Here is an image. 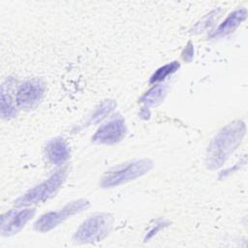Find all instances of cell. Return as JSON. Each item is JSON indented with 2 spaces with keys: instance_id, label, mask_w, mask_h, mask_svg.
<instances>
[{
  "instance_id": "cell-1",
  "label": "cell",
  "mask_w": 248,
  "mask_h": 248,
  "mask_svg": "<svg viewBox=\"0 0 248 248\" xmlns=\"http://www.w3.org/2000/svg\"><path fill=\"white\" fill-rule=\"evenodd\" d=\"M246 125L241 120L233 121L220 130L207 149L206 163L210 169H218L228 160L242 141Z\"/></svg>"
},
{
  "instance_id": "cell-2",
  "label": "cell",
  "mask_w": 248,
  "mask_h": 248,
  "mask_svg": "<svg viewBox=\"0 0 248 248\" xmlns=\"http://www.w3.org/2000/svg\"><path fill=\"white\" fill-rule=\"evenodd\" d=\"M152 168L153 162L149 159H139L118 165L106 172L102 178L101 186L111 188L125 184L144 175Z\"/></svg>"
},
{
  "instance_id": "cell-3",
  "label": "cell",
  "mask_w": 248,
  "mask_h": 248,
  "mask_svg": "<svg viewBox=\"0 0 248 248\" xmlns=\"http://www.w3.org/2000/svg\"><path fill=\"white\" fill-rule=\"evenodd\" d=\"M113 219L107 213H97L86 219L77 230L74 239L79 243H93L105 238L112 228Z\"/></svg>"
},
{
  "instance_id": "cell-4",
  "label": "cell",
  "mask_w": 248,
  "mask_h": 248,
  "mask_svg": "<svg viewBox=\"0 0 248 248\" xmlns=\"http://www.w3.org/2000/svg\"><path fill=\"white\" fill-rule=\"evenodd\" d=\"M67 177V170H59L52 173L46 180L25 192L16 201V205H29L44 202L50 198L61 187Z\"/></svg>"
},
{
  "instance_id": "cell-5",
  "label": "cell",
  "mask_w": 248,
  "mask_h": 248,
  "mask_svg": "<svg viewBox=\"0 0 248 248\" xmlns=\"http://www.w3.org/2000/svg\"><path fill=\"white\" fill-rule=\"evenodd\" d=\"M89 206V202L86 200H77L68 204H66L63 208L57 211H50L46 214H43L34 224L35 229L38 232H48L65 220L70 218L71 216L82 212Z\"/></svg>"
},
{
  "instance_id": "cell-6",
  "label": "cell",
  "mask_w": 248,
  "mask_h": 248,
  "mask_svg": "<svg viewBox=\"0 0 248 248\" xmlns=\"http://www.w3.org/2000/svg\"><path fill=\"white\" fill-rule=\"evenodd\" d=\"M126 134V125L122 117H115L103 124L92 137V141L101 144H114L120 141Z\"/></svg>"
},
{
  "instance_id": "cell-7",
  "label": "cell",
  "mask_w": 248,
  "mask_h": 248,
  "mask_svg": "<svg viewBox=\"0 0 248 248\" xmlns=\"http://www.w3.org/2000/svg\"><path fill=\"white\" fill-rule=\"evenodd\" d=\"M45 84L40 79H31L23 82L16 95V104L22 108H33L42 100Z\"/></svg>"
},
{
  "instance_id": "cell-8",
  "label": "cell",
  "mask_w": 248,
  "mask_h": 248,
  "mask_svg": "<svg viewBox=\"0 0 248 248\" xmlns=\"http://www.w3.org/2000/svg\"><path fill=\"white\" fill-rule=\"evenodd\" d=\"M35 209H14L1 217V232L3 235H13L18 232L35 215Z\"/></svg>"
},
{
  "instance_id": "cell-9",
  "label": "cell",
  "mask_w": 248,
  "mask_h": 248,
  "mask_svg": "<svg viewBox=\"0 0 248 248\" xmlns=\"http://www.w3.org/2000/svg\"><path fill=\"white\" fill-rule=\"evenodd\" d=\"M46 155L51 164L59 166L69 159L70 149L63 139L57 138L47 142L46 145Z\"/></svg>"
},
{
  "instance_id": "cell-10",
  "label": "cell",
  "mask_w": 248,
  "mask_h": 248,
  "mask_svg": "<svg viewBox=\"0 0 248 248\" xmlns=\"http://www.w3.org/2000/svg\"><path fill=\"white\" fill-rule=\"evenodd\" d=\"M246 16H247V10L245 8L238 9L232 12L211 34V37L212 38L221 37L229 33H232L241 24V22L246 18Z\"/></svg>"
},
{
  "instance_id": "cell-11",
  "label": "cell",
  "mask_w": 248,
  "mask_h": 248,
  "mask_svg": "<svg viewBox=\"0 0 248 248\" xmlns=\"http://www.w3.org/2000/svg\"><path fill=\"white\" fill-rule=\"evenodd\" d=\"M167 92V86L165 85H156L147 91L140 99V102L145 106H154L160 103Z\"/></svg>"
},
{
  "instance_id": "cell-12",
  "label": "cell",
  "mask_w": 248,
  "mask_h": 248,
  "mask_svg": "<svg viewBox=\"0 0 248 248\" xmlns=\"http://www.w3.org/2000/svg\"><path fill=\"white\" fill-rule=\"evenodd\" d=\"M180 67V64L177 61L170 62L169 64H166L162 67H160L150 78V83H156L159 81H162L165 79L168 76L173 74L178 68Z\"/></svg>"
},
{
  "instance_id": "cell-13",
  "label": "cell",
  "mask_w": 248,
  "mask_h": 248,
  "mask_svg": "<svg viewBox=\"0 0 248 248\" xmlns=\"http://www.w3.org/2000/svg\"><path fill=\"white\" fill-rule=\"evenodd\" d=\"M115 108V103L111 100H107L104 101L102 104H100V106L96 108V110L94 111V113L92 114V116L90 117L88 123H97L100 120H102L107 114H108L110 111L113 110V108Z\"/></svg>"
},
{
  "instance_id": "cell-14",
  "label": "cell",
  "mask_w": 248,
  "mask_h": 248,
  "mask_svg": "<svg viewBox=\"0 0 248 248\" xmlns=\"http://www.w3.org/2000/svg\"><path fill=\"white\" fill-rule=\"evenodd\" d=\"M16 114V109L14 102L11 100L10 96L6 93L5 88H2L1 95V115L4 118H13Z\"/></svg>"
},
{
  "instance_id": "cell-15",
  "label": "cell",
  "mask_w": 248,
  "mask_h": 248,
  "mask_svg": "<svg viewBox=\"0 0 248 248\" xmlns=\"http://www.w3.org/2000/svg\"><path fill=\"white\" fill-rule=\"evenodd\" d=\"M216 15L217 14V11H213L211 12L210 14H208L204 18L203 20L201 22V23H198L195 27V30H198V31H202L203 30L204 28H208L211 24H213L214 20L216 19Z\"/></svg>"
},
{
  "instance_id": "cell-16",
  "label": "cell",
  "mask_w": 248,
  "mask_h": 248,
  "mask_svg": "<svg viewBox=\"0 0 248 248\" xmlns=\"http://www.w3.org/2000/svg\"><path fill=\"white\" fill-rule=\"evenodd\" d=\"M184 53H187V54L183 55L184 60L190 61V60L192 59L193 55H194V48H193V46H192V44H191V43H189V44H188V46L185 47L183 54H184Z\"/></svg>"
}]
</instances>
